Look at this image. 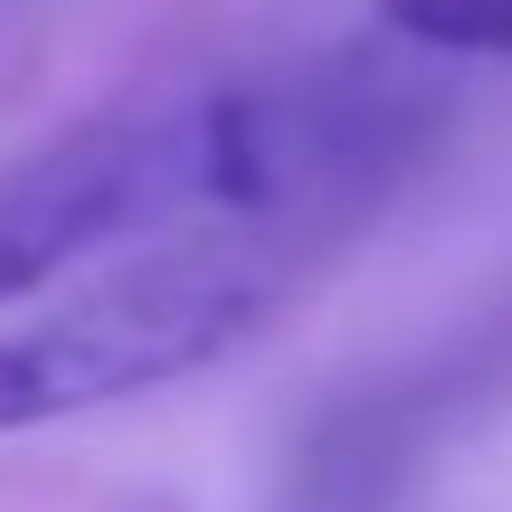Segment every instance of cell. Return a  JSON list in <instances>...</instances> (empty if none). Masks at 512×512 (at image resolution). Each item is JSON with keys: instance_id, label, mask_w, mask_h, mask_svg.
<instances>
[{"instance_id": "3", "label": "cell", "mask_w": 512, "mask_h": 512, "mask_svg": "<svg viewBox=\"0 0 512 512\" xmlns=\"http://www.w3.org/2000/svg\"><path fill=\"white\" fill-rule=\"evenodd\" d=\"M503 389H512V313H494V323L465 332V342H456V370L437 361L418 389L370 399V418H332L323 446H313V465H304V494L323 503V512H361V484H370V465H389V446H418L427 427H437V408L503 399Z\"/></svg>"}, {"instance_id": "4", "label": "cell", "mask_w": 512, "mask_h": 512, "mask_svg": "<svg viewBox=\"0 0 512 512\" xmlns=\"http://www.w3.org/2000/svg\"><path fill=\"white\" fill-rule=\"evenodd\" d=\"M380 19L437 57H512V0H380Z\"/></svg>"}, {"instance_id": "1", "label": "cell", "mask_w": 512, "mask_h": 512, "mask_svg": "<svg viewBox=\"0 0 512 512\" xmlns=\"http://www.w3.org/2000/svg\"><path fill=\"white\" fill-rule=\"evenodd\" d=\"M294 256L304 238H285V228H238V219L162 228L143 266L0 332V437H29V427L209 370L275 313V294L294 285Z\"/></svg>"}, {"instance_id": "2", "label": "cell", "mask_w": 512, "mask_h": 512, "mask_svg": "<svg viewBox=\"0 0 512 512\" xmlns=\"http://www.w3.org/2000/svg\"><path fill=\"white\" fill-rule=\"evenodd\" d=\"M200 95L124 105L0 162V313L133 228H200Z\"/></svg>"}]
</instances>
